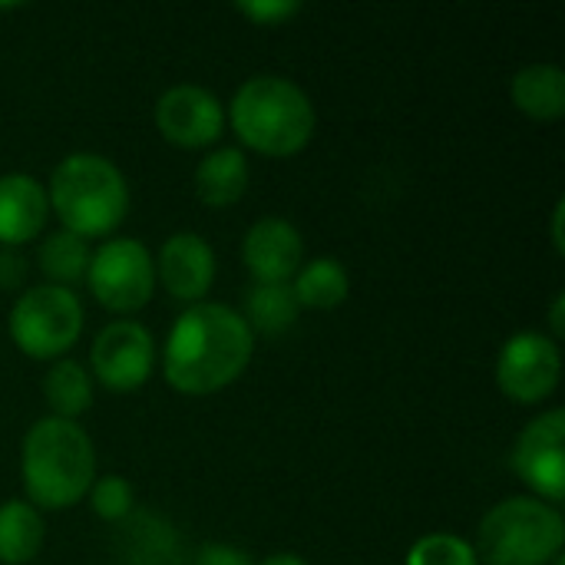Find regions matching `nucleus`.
I'll use <instances>...</instances> for the list:
<instances>
[{
    "instance_id": "obj_1",
    "label": "nucleus",
    "mask_w": 565,
    "mask_h": 565,
    "mask_svg": "<svg viewBox=\"0 0 565 565\" xmlns=\"http://www.w3.org/2000/svg\"><path fill=\"white\" fill-rule=\"evenodd\" d=\"M255 354V334L242 315L218 301L189 305L162 348V374L185 397H209L235 384Z\"/></svg>"
},
{
    "instance_id": "obj_2",
    "label": "nucleus",
    "mask_w": 565,
    "mask_h": 565,
    "mask_svg": "<svg viewBox=\"0 0 565 565\" xmlns=\"http://www.w3.org/2000/svg\"><path fill=\"white\" fill-rule=\"evenodd\" d=\"M225 119L232 122L242 146L268 159L298 156L318 126L311 96L295 79L275 73L245 79L235 89Z\"/></svg>"
},
{
    "instance_id": "obj_3",
    "label": "nucleus",
    "mask_w": 565,
    "mask_h": 565,
    "mask_svg": "<svg viewBox=\"0 0 565 565\" xmlns=\"http://www.w3.org/2000/svg\"><path fill=\"white\" fill-rule=\"evenodd\" d=\"M26 503L36 510H70L86 500L96 480V450L76 420L43 417L20 447Z\"/></svg>"
},
{
    "instance_id": "obj_4",
    "label": "nucleus",
    "mask_w": 565,
    "mask_h": 565,
    "mask_svg": "<svg viewBox=\"0 0 565 565\" xmlns=\"http://www.w3.org/2000/svg\"><path fill=\"white\" fill-rule=\"evenodd\" d=\"M50 212L63 232L79 238H109L129 215V182L122 169L99 152L66 156L46 182Z\"/></svg>"
},
{
    "instance_id": "obj_5",
    "label": "nucleus",
    "mask_w": 565,
    "mask_h": 565,
    "mask_svg": "<svg viewBox=\"0 0 565 565\" xmlns=\"http://www.w3.org/2000/svg\"><path fill=\"white\" fill-rule=\"evenodd\" d=\"M563 546L559 507L536 497H510L480 520L473 553L483 565H550L563 556Z\"/></svg>"
},
{
    "instance_id": "obj_6",
    "label": "nucleus",
    "mask_w": 565,
    "mask_h": 565,
    "mask_svg": "<svg viewBox=\"0 0 565 565\" xmlns=\"http://www.w3.org/2000/svg\"><path fill=\"white\" fill-rule=\"evenodd\" d=\"M10 341L33 361H60L83 334V305L76 291L36 285L17 295L7 321Z\"/></svg>"
},
{
    "instance_id": "obj_7",
    "label": "nucleus",
    "mask_w": 565,
    "mask_h": 565,
    "mask_svg": "<svg viewBox=\"0 0 565 565\" xmlns=\"http://www.w3.org/2000/svg\"><path fill=\"white\" fill-rule=\"evenodd\" d=\"M89 295L113 315H136L152 301L156 262L136 238H106L86 268Z\"/></svg>"
},
{
    "instance_id": "obj_8",
    "label": "nucleus",
    "mask_w": 565,
    "mask_h": 565,
    "mask_svg": "<svg viewBox=\"0 0 565 565\" xmlns=\"http://www.w3.org/2000/svg\"><path fill=\"white\" fill-rule=\"evenodd\" d=\"M563 381V354L550 334L520 331L507 338L497 358V384L513 404H543Z\"/></svg>"
},
{
    "instance_id": "obj_9",
    "label": "nucleus",
    "mask_w": 565,
    "mask_h": 565,
    "mask_svg": "<svg viewBox=\"0 0 565 565\" xmlns=\"http://www.w3.org/2000/svg\"><path fill=\"white\" fill-rule=\"evenodd\" d=\"M565 411L553 407L530 420L513 444V470L530 497L559 507L565 500Z\"/></svg>"
},
{
    "instance_id": "obj_10",
    "label": "nucleus",
    "mask_w": 565,
    "mask_h": 565,
    "mask_svg": "<svg viewBox=\"0 0 565 565\" xmlns=\"http://www.w3.org/2000/svg\"><path fill=\"white\" fill-rule=\"evenodd\" d=\"M93 377L113 394L139 391L156 371V341L139 321H109L89 351Z\"/></svg>"
},
{
    "instance_id": "obj_11",
    "label": "nucleus",
    "mask_w": 565,
    "mask_h": 565,
    "mask_svg": "<svg viewBox=\"0 0 565 565\" xmlns=\"http://www.w3.org/2000/svg\"><path fill=\"white\" fill-rule=\"evenodd\" d=\"M156 129L179 149H205L225 129V106L212 89L179 83L156 99Z\"/></svg>"
},
{
    "instance_id": "obj_12",
    "label": "nucleus",
    "mask_w": 565,
    "mask_h": 565,
    "mask_svg": "<svg viewBox=\"0 0 565 565\" xmlns=\"http://www.w3.org/2000/svg\"><path fill=\"white\" fill-rule=\"evenodd\" d=\"M242 265L255 285H291L305 265V238L288 218H258L242 238Z\"/></svg>"
},
{
    "instance_id": "obj_13",
    "label": "nucleus",
    "mask_w": 565,
    "mask_h": 565,
    "mask_svg": "<svg viewBox=\"0 0 565 565\" xmlns=\"http://www.w3.org/2000/svg\"><path fill=\"white\" fill-rule=\"evenodd\" d=\"M156 262V285L175 301L199 305L215 285V252L199 232H175L162 242Z\"/></svg>"
},
{
    "instance_id": "obj_14",
    "label": "nucleus",
    "mask_w": 565,
    "mask_h": 565,
    "mask_svg": "<svg viewBox=\"0 0 565 565\" xmlns=\"http://www.w3.org/2000/svg\"><path fill=\"white\" fill-rule=\"evenodd\" d=\"M50 218L46 185L26 172L0 175V248L33 242Z\"/></svg>"
},
{
    "instance_id": "obj_15",
    "label": "nucleus",
    "mask_w": 565,
    "mask_h": 565,
    "mask_svg": "<svg viewBox=\"0 0 565 565\" xmlns=\"http://www.w3.org/2000/svg\"><path fill=\"white\" fill-rule=\"evenodd\" d=\"M248 156L238 146H218L195 166V199L205 209H232L248 192Z\"/></svg>"
},
{
    "instance_id": "obj_16",
    "label": "nucleus",
    "mask_w": 565,
    "mask_h": 565,
    "mask_svg": "<svg viewBox=\"0 0 565 565\" xmlns=\"http://www.w3.org/2000/svg\"><path fill=\"white\" fill-rule=\"evenodd\" d=\"M510 96L523 116L556 122L565 116V70L556 63H530L513 76Z\"/></svg>"
},
{
    "instance_id": "obj_17",
    "label": "nucleus",
    "mask_w": 565,
    "mask_h": 565,
    "mask_svg": "<svg viewBox=\"0 0 565 565\" xmlns=\"http://www.w3.org/2000/svg\"><path fill=\"white\" fill-rule=\"evenodd\" d=\"M291 295L298 308L308 311H334L351 295V275L338 258H315L298 268L291 278Z\"/></svg>"
},
{
    "instance_id": "obj_18",
    "label": "nucleus",
    "mask_w": 565,
    "mask_h": 565,
    "mask_svg": "<svg viewBox=\"0 0 565 565\" xmlns=\"http://www.w3.org/2000/svg\"><path fill=\"white\" fill-rule=\"evenodd\" d=\"M43 516L26 500L0 503V565L33 563L43 550Z\"/></svg>"
},
{
    "instance_id": "obj_19",
    "label": "nucleus",
    "mask_w": 565,
    "mask_h": 565,
    "mask_svg": "<svg viewBox=\"0 0 565 565\" xmlns=\"http://www.w3.org/2000/svg\"><path fill=\"white\" fill-rule=\"evenodd\" d=\"M242 321L252 334L281 338L295 328L301 308L291 295V285H252L242 298Z\"/></svg>"
},
{
    "instance_id": "obj_20",
    "label": "nucleus",
    "mask_w": 565,
    "mask_h": 565,
    "mask_svg": "<svg viewBox=\"0 0 565 565\" xmlns=\"http://www.w3.org/2000/svg\"><path fill=\"white\" fill-rule=\"evenodd\" d=\"M43 397H46L50 417L76 420L93 407V377L79 361L60 358L50 364L43 377Z\"/></svg>"
},
{
    "instance_id": "obj_21",
    "label": "nucleus",
    "mask_w": 565,
    "mask_h": 565,
    "mask_svg": "<svg viewBox=\"0 0 565 565\" xmlns=\"http://www.w3.org/2000/svg\"><path fill=\"white\" fill-rule=\"evenodd\" d=\"M89 242L73 235V232H53L40 242V252H36V265L40 271L46 275V285H60V288H70L86 281V268H89Z\"/></svg>"
},
{
    "instance_id": "obj_22",
    "label": "nucleus",
    "mask_w": 565,
    "mask_h": 565,
    "mask_svg": "<svg viewBox=\"0 0 565 565\" xmlns=\"http://www.w3.org/2000/svg\"><path fill=\"white\" fill-rule=\"evenodd\" d=\"M89 507L103 523H126L136 513V490L126 477L109 473V477H96L89 487Z\"/></svg>"
},
{
    "instance_id": "obj_23",
    "label": "nucleus",
    "mask_w": 565,
    "mask_h": 565,
    "mask_svg": "<svg viewBox=\"0 0 565 565\" xmlns=\"http://www.w3.org/2000/svg\"><path fill=\"white\" fill-rule=\"evenodd\" d=\"M407 565H480V559L473 553V543L454 533H430L411 546Z\"/></svg>"
},
{
    "instance_id": "obj_24",
    "label": "nucleus",
    "mask_w": 565,
    "mask_h": 565,
    "mask_svg": "<svg viewBox=\"0 0 565 565\" xmlns=\"http://www.w3.org/2000/svg\"><path fill=\"white\" fill-rule=\"evenodd\" d=\"M301 7L291 0H252V3H238V13L248 17L258 26H281L285 20H291Z\"/></svg>"
},
{
    "instance_id": "obj_25",
    "label": "nucleus",
    "mask_w": 565,
    "mask_h": 565,
    "mask_svg": "<svg viewBox=\"0 0 565 565\" xmlns=\"http://www.w3.org/2000/svg\"><path fill=\"white\" fill-rule=\"evenodd\" d=\"M26 281V258L20 248H0V291H20Z\"/></svg>"
},
{
    "instance_id": "obj_26",
    "label": "nucleus",
    "mask_w": 565,
    "mask_h": 565,
    "mask_svg": "<svg viewBox=\"0 0 565 565\" xmlns=\"http://www.w3.org/2000/svg\"><path fill=\"white\" fill-rule=\"evenodd\" d=\"M195 565H255L252 556L232 543H205L199 553H195Z\"/></svg>"
},
{
    "instance_id": "obj_27",
    "label": "nucleus",
    "mask_w": 565,
    "mask_h": 565,
    "mask_svg": "<svg viewBox=\"0 0 565 565\" xmlns=\"http://www.w3.org/2000/svg\"><path fill=\"white\" fill-rule=\"evenodd\" d=\"M563 311H565V295H556V301H553V311H550V324H553V341L559 344V338L565 334V321H563Z\"/></svg>"
},
{
    "instance_id": "obj_28",
    "label": "nucleus",
    "mask_w": 565,
    "mask_h": 565,
    "mask_svg": "<svg viewBox=\"0 0 565 565\" xmlns=\"http://www.w3.org/2000/svg\"><path fill=\"white\" fill-rule=\"evenodd\" d=\"M563 218H565V199H559V202H556V209H553V245H556V252H559V255H565Z\"/></svg>"
},
{
    "instance_id": "obj_29",
    "label": "nucleus",
    "mask_w": 565,
    "mask_h": 565,
    "mask_svg": "<svg viewBox=\"0 0 565 565\" xmlns=\"http://www.w3.org/2000/svg\"><path fill=\"white\" fill-rule=\"evenodd\" d=\"M258 565H308L301 556H295V553H275V556H268V559H262Z\"/></svg>"
},
{
    "instance_id": "obj_30",
    "label": "nucleus",
    "mask_w": 565,
    "mask_h": 565,
    "mask_svg": "<svg viewBox=\"0 0 565 565\" xmlns=\"http://www.w3.org/2000/svg\"><path fill=\"white\" fill-rule=\"evenodd\" d=\"M550 565H565V556H556V559H553Z\"/></svg>"
}]
</instances>
